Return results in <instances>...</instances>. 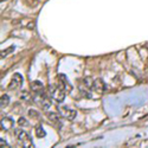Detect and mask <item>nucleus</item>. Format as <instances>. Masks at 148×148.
Masks as SVG:
<instances>
[{"mask_svg": "<svg viewBox=\"0 0 148 148\" xmlns=\"http://www.w3.org/2000/svg\"><path fill=\"white\" fill-rule=\"evenodd\" d=\"M47 92H49V96L58 103H62L65 98V91L62 88H59L58 85H49Z\"/></svg>", "mask_w": 148, "mask_h": 148, "instance_id": "f257e3e1", "label": "nucleus"}, {"mask_svg": "<svg viewBox=\"0 0 148 148\" xmlns=\"http://www.w3.org/2000/svg\"><path fill=\"white\" fill-rule=\"evenodd\" d=\"M14 135H16L17 140L21 143L23 147H25V148L34 147L33 143H32V140H31V138H30V135H29L26 132H24L23 129H16V130H14Z\"/></svg>", "mask_w": 148, "mask_h": 148, "instance_id": "f03ea898", "label": "nucleus"}, {"mask_svg": "<svg viewBox=\"0 0 148 148\" xmlns=\"http://www.w3.org/2000/svg\"><path fill=\"white\" fill-rule=\"evenodd\" d=\"M92 82H94V81H91V78L85 77V78L79 83V91H81V94H82L85 98H90V97H91L90 90H92Z\"/></svg>", "mask_w": 148, "mask_h": 148, "instance_id": "7ed1b4c3", "label": "nucleus"}, {"mask_svg": "<svg viewBox=\"0 0 148 148\" xmlns=\"http://www.w3.org/2000/svg\"><path fill=\"white\" fill-rule=\"evenodd\" d=\"M57 113L60 115V117H64L69 121H72V120H75L77 113H76V110H73L69 107H65V106H58L57 107Z\"/></svg>", "mask_w": 148, "mask_h": 148, "instance_id": "20e7f679", "label": "nucleus"}, {"mask_svg": "<svg viewBox=\"0 0 148 148\" xmlns=\"http://www.w3.org/2000/svg\"><path fill=\"white\" fill-rule=\"evenodd\" d=\"M57 85L59 88L63 89L65 92H71L72 91V85L70 84V82L66 78V76L63 75V73L58 75V77H57Z\"/></svg>", "mask_w": 148, "mask_h": 148, "instance_id": "39448f33", "label": "nucleus"}, {"mask_svg": "<svg viewBox=\"0 0 148 148\" xmlns=\"http://www.w3.org/2000/svg\"><path fill=\"white\" fill-rule=\"evenodd\" d=\"M23 76L20 75V73H14L13 75V77H12V81L10 82V84H8V90H16V89H18V88H20L21 85H23Z\"/></svg>", "mask_w": 148, "mask_h": 148, "instance_id": "423d86ee", "label": "nucleus"}, {"mask_svg": "<svg viewBox=\"0 0 148 148\" xmlns=\"http://www.w3.org/2000/svg\"><path fill=\"white\" fill-rule=\"evenodd\" d=\"M106 90H107V85H106L103 79L97 78V79H95L92 82V91H95L96 94H100V95L104 94Z\"/></svg>", "mask_w": 148, "mask_h": 148, "instance_id": "0eeeda50", "label": "nucleus"}, {"mask_svg": "<svg viewBox=\"0 0 148 148\" xmlns=\"http://www.w3.org/2000/svg\"><path fill=\"white\" fill-rule=\"evenodd\" d=\"M31 90L36 94V95H43L45 94V88L42 82L39 81H33L31 83Z\"/></svg>", "mask_w": 148, "mask_h": 148, "instance_id": "6e6552de", "label": "nucleus"}, {"mask_svg": "<svg viewBox=\"0 0 148 148\" xmlns=\"http://www.w3.org/2000/svg\"><path fill=\"white\" fill-rule=\"evenodd\" d=\"M13 125H14V121L12 120V117H10V116H5V117H3V119H1V122H0L1 129H4V130H8V129H11L12 127H13Z\"/></svg>", "mask_w": 148, "mask_h": 148, "instance_id": "1a4fd4ad", "label": "nucleus"}, {"mask_svg": "<svg viewBox=\"0 0 148 148\" xmlns=\"http://www.w3.org/2000/svg\"><path fill=\"white\" fill-rule=\"evenodd\" d=\"M34 132H36V136L37 138H45V135H46V133H45V130H44V128H43L42 125L36 126Z\"/></svg>", "mask_w": 148, "mask_h": 148, "instance_id": "9d476101", "label": "nucleus"}, {"mask_svg": "<svg viewBox=\"0 0 148 148\" xmlns=\"http://www.w3.org/2000/svg\"><path fill=\"white\" fill-rule=\"evenodd\" d=\"M8 103H10V97H8V95L4 94V95L1 96V100H0V107L5 108V107L8 106Z\"/></svg>", "mask_w": 148, "mask_h": 148, "instance_id": "9b49d317", "label": "nucleus"}, {"mask_svg": "<svg viewBox=\"0 0 148 148\" xmlns=\"http://www.w3.org/2000/svg\"><path fill=\"white\" fill-rule=\"evenodd\" d=\"M59 114H55V113H50V114H47V119L50 120L51 122H55V123H58L59 122Z\"/></svg>", "mask_w": 148, "mask_h": 148, "instance_id": "f8f14e48", "label": "nucleus"}, {"mask_svg": "<svg viewBox=\"0 0 148 148\" xmlns=\"http://www.w3.org/2000/svg\"><path fill=\"white\" fill-rule=\"evenodd\" d=\"M14 51V46H10V47H7L6 50H4L3 52H1V55H0V57H1V59L3 58H5L8 53H11V52H13Z\"/></svg>", "mask_w": 148, "mask_h": 148, "instance_id": "ddd939ff", "label": "nucleus"}, {"mask_svg": "<svg viewBox=\"0 0 148 148\" xmlns=\"http://www.w3.org/2000/svg\"><path fill=\"white\" fill-rule=\"evenodd\" d=\"M29 115L30 116H32L33 119H36V120H38L39 119V114L36 112V110H33V109H31V110H29Z\"/></svg>", "mask_w": 148, "mask_h": 148, "instance_id": "4468645a", "label": "nucleus"}, {"mask_svg": "<svg viewBox=\"0 0 148 148\" xmlns=\"http://www.w3.org/2000/svg\"><path fill=\"white\" fill-rule=\"evenodd\" d=\"M18 125H19L20 127H25V126H27V121L24 119V117H21V119L18 120Z\"/></svg>", "mask_w": 148, "mask_h": 148, "instance_id": "2eb2a0df", "label": "nucleus"}, {"mask_svg": "<svg viewBox=\"0 0 148 148\" xmlns=\"http://www.w3.org/2000/svg\"><path fill=\"white\" fill-rule=\"evenodd\" d=\"M0 146H1V147H10V145L5 140H3V138L0 139Z\"/></svg>", "mask_w": 148, "mask_h": 148, "instance_id": "dca6fc26", "label": "nucleus"}]
</instances>
